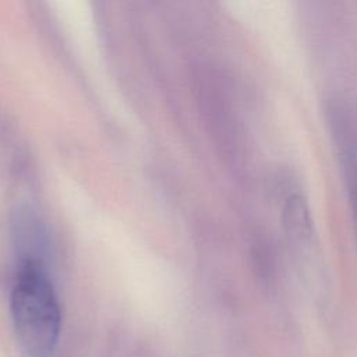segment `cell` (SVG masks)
<instances>
[{"mask_svg": "<svg viewBox=\"0 0 357 357\" xmlns=\"http://www.w3.org/2000/svg\"><path fill=\"white\" fill-rule=\"evenodd\" d=\"M283 222L289 234L297 238H307L311 236V216L307 199L301 192L293 190L283 197Z\"/></svg>", "mask_w": 357, "mask_h": 357, "instance_id": "2", "label": "cell"}, {"mask_svg": "<svg viewBox=\"0 0 357 357\" xmlns=\"http://www.w3.org/2000/svg\"><path fill=\"white\" fill-rule=\"evenodd\" d=\"M11 315L17 337L26 353L49 354L60 335L61 312L52 282L38 261L21 265L11 293Z\"/></svg>", "mask_w": 357, "mask_h": 357, "instance_id": "1", "label": "cell"}, {"mask_svg": "<svg viewBox=\"0 0 357 357\" xmlns=\"http://www.w3.org/2000/svg\"><path fill=\"white\" fill-rule=\"evenodd\" d=\"M349 195L353 209L354 222L357 225V165L354 162H349Z\"/></svg>", "mask_w": 357, "mask_h": 357, "instance_id": "3", "label": "cell"}]
</instances>
